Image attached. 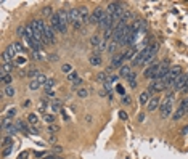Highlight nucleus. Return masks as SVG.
Returning <instances> with one entry per match:
<instances>
[{"label": "nucleus", "mask_w": 188, "mask_h": 159, "mask_svg": "<svg viewBox=\"0 0 188 159\" xmlns=\"http://www.w3.org/2000/svg\"><path fill=\"white\" fill-rule=\"evenodd\" d=\"M166 90V85H164L162 81H151V84L148 85V90L146 92L150 95H156V93H161Z\"/></svg>", "instance_id": "1"}, {"label": "nucleus", "mask_w": 188, "mask_h": 159, "mask_svg": "<svg viewBox=\"0 0 188 159\" xmlns=\"http://www.w3.org/2000/svg\"><path fill=\"white\" fill-rule=\"evenodd\" d=\"M105 15H106V11L101 10V7H96L92 11V16H90V19H89V24H98V22L103 19Z\"/></svg>", "instance_id": "2"}, {"label": "nucleus", "mask_w": 188, "mask_h": 159, "mask_svg": "<svg viewBox=\"0 0 188 159\" xmlns=\"http://www.w3.org/2000/svg\"><path fill=\"white\" fill-rule=\"evenodd\" d=\"M159 63H153V64H150L145 69V72H143V76L146 77V79H151V81H155L156 79V76H158V71H159Z\"/></svg>", "instance_id": "3"}, {"label": "nucleus", "mask_w": 188, "mask_h": 159, "mask_svg": "<svg viewBox=\"0 0 188 159\" xmlns=\"http://www.w3.org/2000/svg\"><path fill=\"white\" fill-rule=\"evenodd\" d=\"M114 22H116V21H114V18H113V15H108V13H106V15L103 16V19L98 22V26L101 27V29L106 31V29H110V27L114 26Z\"/></svg>", "instance_id": "4"}, {"label": "nucleus", "mask_w": 188, "mask_h": 159, "mask_svg": "<svg viewBox=\"0 0 188 159\" xmlns=\"http://www.w3.org/2000/svg\"><path fill=\"white\" fill-rule=\"evenodd\" d=\"M183 88H188V74H182L174 85V90H179V92H182Z\"/></svg>", "instance_id": "5"}, {"label": "nucleus", "mask_w": 188, "mask_h": 159, "mask_svg": "<svg viewBox=\"0 0 188 159\" xmlns=\"http://www.w3.org/2000/svg\"><path fill=\"white\" fill-rule=\"evenodd\" d=\"M159 112H161V117L166 119L170 116V112H172V103L170 101H164V103L159 106Z\"/></svg>", "instance_id": "6"}, {"label": "nucleus", "mask_w": 188, "mask_h": 159, "mask_svg": "<svg viewBox=\"0 0 188 159\" xmlns=\"http://www.w3.org/2000/svg\"><path fill=\"white\" fill-rule=\"evenodd\" d=\"M29 26L32 27V31H34V32H39V34H44V31L47 29V26L44 24V21H42V19H32Z\"/></svg>", "instance_id": "7"}, {"label": "nucleus", "mask_w": 188, "mask_h": 159, "mask_svg": "<svg viewBox=\"0 0 188 159\" xmlns=\"http://www.w3.org/2000/svg\"><path fill=\"white\" fill-rule=\"evenodd\" d=\"M122 8H124V3L122 2H111L110 5H108V8H106V13L108 15H114L116 11L122 10Z\"/></svg>", "instance_id": "8"}, {"label": "nucleus", "mask_w": 188, "mask_h": 159, "mask_svg": "<svg viewBox=\"0 0 188 159\" xmlns=\"http://www.w3.org/2000/svg\"><path fill=\"white\" fill-rule=\"evenodd\" d=\"M82 22V18H81V11H79V8H71L69 10V22L71 24H74V22Z\"/></svg>", "instance_id": "9"}, {"label": "nucleus", "mask_w": 188, "mask_h": 159, "mask_svg": "<svg viewBox=\"0 0 188 159\" xmlns=\"http://www.w3.org/2000/svg\"><path fill=\"white\" fill-rule=\"evenodd\" d=\"M79 11H81V18H82V22H85V24H89V19H90V15L89 13V8L87 7H79Z\"/></svg>", "instance_id": "10"}, {"label": "nucleus", "mask_w": 188, "mask_h": 159, "mask_svg": "<svg viewBox=\"0 0 188 159\" xmlns=\"http://www.w3.org/2000/svg\"><path fill=\"white\" fill-rule=\"evenodd\" d=\"M124 61H125L124 55H116V56H113V58H111V66L113 67H119Z\"/></svg>", "instance_id": "11"}, {"label": "nucleus", "mask_w": 188, "mask_h": 159, "mask_svg": "<svg viewBox=\"0 0 188 159\" xmlns=\"http://www.w3.org/2000/svg\"><path fill=\"white\" fill-rule=\"evenodd\" d=\"M58 16H60V19L63 21V22H69V10H64V8H60L58 11Z\"/></svg>", "instance_id": "12"}, {"label": "nucleus", "mask_w": 188, "mask_h": 159, "mask_svg": "<svg viewBox=\"0 0 188 159\" xmlns=\"http://www.w3.org/2000/svg\"><path fill=\"white\" fill-rule=\"evenodd\" d=\"M159 108V96H153L148 103V111H156Z\"/></svg>", "instance_id": "13"}, {"label": "nucleus", "mask_w": 188, "mask_h": 159, "mask_svg": "<svg viewBox=\"0 0 188 159\" xmlns=\"http://www.w3.org/2000/svg\"><path fill=\"white\" fill-rule=\"evenodd\" d=\"M185 114H186V109H185L183 106H179V109L175 111V112H174V116H172V121H174V122H175V121H179V119H182Z\"/></svg>", "instance_id": "14"}, {"label": "nucleus", "mask_w": 188, "mask_h": 159, "mask_svg": "<svg viewBox=\"0 0 188 159\" xmlns=\"http://www.w3.org/2000/svg\"><path fill=\"white\" fill-rule=\"evenodd\" d=\"M5 53H7L8 56H10V58L11 60H16V56H18V55H16V50H15V47H13V43H11V45H8V47L7 48H5Z\"/></svg>", "instance_id": "15"}, {"label": "nucleus", "mask_w": 188, "mask_h": 159, "mask_svg": "<svg viewBox=\"0 0 188 159\" xmlns=\"http://www.w3.org/2000/svg\"><path fill=\"white\" fill-rule=\"evenodd\" d=\"M89 63L92 64V66H100V64H101V56H100V55H95V53H93V55L89 58Z\"/></svg>", "instance_id": "16"}, {"label": "nucleus", "mask_w": 188, "mask_h": 159, "mask_svg": "<svg viewBox=\"0 0 188 159\" xmlns=\"http://www.w3.org/2000/svg\"><path fill=\"white\" fill-rule=\"evenodd\" d=\"M13 63H7V64H2V74L0 76H7V74H11V71H13Z\"/></svg>", "instance_id": "17"}, {"label": "nucleus", "mask_w": 188, "mask_h": 159, "mask_svg": "<svg viewBox=\"0 0 188 159\" xmlns=\"http://www.w3.org/2000/svg\"><path fill=\"white\" fill-rule=\"evenodd\" d=\"M0 82H2L5 87H8V85H11V82H13V76L11 74H7V76H0Z\"/></svg>", "instance_id": "18"}, {"label": "nucleus", "mask_w": 188, "mask_h": 159, "mask_svg": "<svg viewBox=\"0 0 188 159\" xmlns=\"http://www.w3.org/2000/svg\"><path fill=\"white\" fill-rule=\"evenodd\" d=\"M13 145V137L11 135H5L2 138V148H7V146H11Z\"/></svg>", "instance_id": "19"}, {"label": "nucleus", "mask_w": 188, "mask_h": 159, "mask_svg": "<svg viewBox=\"0 0 188 159\" xmlns=\"http://www.w3.org/2000/svg\"><path fill=\"white\" fill-rule=\"evenodd\" d=\"M3 96H7V98H11V96H15V88L8 85V87L3 88Z\"/></svg>", "instance_id": "20"}, {"label": "nucleus", "mask_w": 188, "mask_h": 159, "mask_svg": "<svg viewBox=\"0 0 188 159\" xmlns=\"http://www.w3.org/2000/svg\"><path fill=\"white\" fill-rule=\"evenodd\" d=\"M101 42H103V39H100L98 36H92V37H90V43H92L95 48H96V47H100Z\"/></svg>", "instance_id": "21"}, {"label": "nucleus", "mask_w": 188, "mask_h": 159, "mask_svg": "<svg viewBox=\"0 0 188 159\" xmlns=\"http://www.w3.org/2000/svg\"><path fill=\"white\" fill-rule=\"evenodd\" d=\"M130 67L129 66H121V71H119V77H127L130 74Z\"/></svg>", "instance_id": "22"}, {"label": "nucleus", "mask_w": 188, "mask_h": 159, "mask_svg": "<svg viewBox=\"0 0 188 159\" xmlns=\"http://www.w3.org/2000/svg\"><path fill=\"white\" fill-rule=\"evenodd\" d=\"M113 36H114V26L105 31V34H103V40H108V39H111Z\"/></svg>", "instance_id": "23"}, {"label": "nucleus", "mask_w": 188, "mask_h": 159, "mask_svg": "<svg viewBox=\"0 0 188 159\" xmlns=\"http://www.w3.org/2000/svg\"><path fill=\"white\" fill-rule=\"evenodd\" d=\"M5 130L8 132V135H11V137H13V135H16V132H18V127H16L15 124L11 122V124H10V126H8L7 129H5Z\"/></svg>", "instance_id": "24"}, {"label": "nucleus", "mask_w": 188, "mask_h": 159, "mask_svg": "<svg viewBox=\"0 0 188 159\" xmlns=\"http://www.w3.org/2000/svg\"><path fill=\"white\" fill-rule=\"evenodd\" d=\"M140 103L141 105H146V103H150V93L148 92H143L140 95Z\"/></svg>", "instance_id": "25"}, {"label": "nucleus", "mask_w": 188, "mask_h": 159, "mask_svg": "<svg viewBox=\"0 0 188 159\" xmlns=\"http://www.w3.org/2000/svg\"><path fill=\"white\" fill-rule=\"evenodd\" d=\"M27 121H29L31 126H36V124L39 122V117H37V114H34V112H31V114L27 116Z\"/></svg>", "instance_id": "26"}, {"label": "nucleus", "mask_w": 188, "mask_h": 159, "mask_svg": "<svg viewBox=\"0 0 188 159\" xmlns=\"http://www.w3.org/2000/svg\"><path fill=\"white\" fill-rule=\"evenodd\" d=\"M132 18H134V13H132V11H125V13L122 15V18L119 19V21H124L125 24H127V21H129V19H132Z\"/></svg>", "instance_id": "27"}, {"label": "nucleus", "mask_w": 188, "mask_h": 159, "mask_svg": "<svg viewBox=\"0 0 188 159\" xmlns=\"http://www.w3.org/2000/svg\"><path fill=\"white\" fill-rule=\"evenodd\" d=\"M50 109H52L53 112H56V111H60V109H61V105H60V101H58V100H55V101H53V103H52V105H50Z\"/></svg>", "instance_id": "28"}, {"label": "nucleus", "mask_w": 188, "mask_h": 159, "mask_svg": "<svg viewBox=\"0 0 188 159\" xmlns=\"http://www.w3.org/2000/svg\"><path fill=\"white\" fill-rule=\"evenodd\" d=\"M44 121L48 124V126H52V124H55V116L53 114H45L44 116Z\"/></svg>", "instance_id": "29"}, {"label": "nucleus", "mask_w": 188, "mask_h": 159, "mask_svg": "<svg viewBox=\"0 0 188 159\" xmlns=\"http://www.w3.org/2000/svg\"><path fill=\"white\" fill-rule=\"evenodd\" d=\"M77 96H79V98H87V96H89V90L79 88V90H77Z\"/></svg>", "instance_id": "30"}, {"label": "nucleus", "mask_w": 188, "mask_h": 159, "mask_svg": "<svg viewBox=\"0 0 188 159\" xmlns=\"http://www.w3.org/2000/svg\"><path fill=\"white\" fill-rule=\"evenodd\" d=\"M39 74H40V72H39V71L36 69V67H31V69L27 71V76H29V77H34V79H37Z\"/></svg>", "instance_id": "31"}, {"label": "nucleus", "mask_w": 188, "mask_h": 159, "mask_svg": "<svg viewBox=\"0 0 188 159\" xmlns=\"http://www.w3.org/2000/svg\"><path fill=\"white\" fill-rule=\"evenodd\" d=\"M79 79V74H77V71H72L71 74H68V81H71V82H76Z\"/></svg>", "instance_id": "32"}, {"label": "nucleus", "mask_w": 188, "mask_h": 159, "mask_svg": "<svg viewBox=\"0 0 188 159\" xmlns=\"http://www.w3.org/2000/svg\"><path fill=\"white\" fill-rule=\"evenodd\" d=\"M36 81H37L39 84H40V85H45V84H47V81H48V79H47V76H44V74H39Z\"/></svg>", "instance_id": "33"}, {"label": "nucleus", "mask_w": 188, "mask_h": 159, "mask_svg": "<svg viewBox=\"0 0 188 159\" xmlns=\"http://www.w3.org/2000/svg\"><path fill=\"white\" fill-rule=\"evenodd\" d=\"M61 69H63V72H64V74H71V72H72V66L68 64V63H64Z\"/></svg>", "instance_id": "34"}, {"label": "nucleus", "mask_w": 188, "mask_h": 159, "mask_svg": "<svg viewBox=\"0 0 188 159\" xmlns=\"http://www.w3.org/2000/svg\"><path fill=\"white\" fill-rule=\"evenodd\" d=\"M11 151H13V145H11V146H7V148H3V151H2V156H3V157L10 156V154H11Z\"/></svg>", "instance_id": "35"}, {"label": "nucleus", "mask_w": 188, "mask_h": 159, "mask_svg": "<svg viewBox=\"0 0 188 159\" xmlns=\"http://www.w3.org/2000/svg\"><path fill=\"white\" fill-rule=\"evenodd\" d=\"M42 13H44L45 16H50V18H52V16L55 15L53 11H52V7H45V8L42 10Z\"/></svg>", "instance_id": "36"}, {"label": "nucleus", "mask_w": 188, "mask_h": 159, "mask_svg": "<svg viewBox=\"0 0 188 159\" xmlns=\"http://www.w3.org/2000/svg\"><path fill=\"white\" fill-rule=\"evenodd\" d=\"M24 63H26V58H23V56H16V60H15L16 66H23Z\"/></svg>", "instance_id": "37"}, {"label": "nucleus", "mask_w": 188, "mask_h": 159, "mask_svg": "<svg viewBox=\"0 0 188 159\" xmlns=\"http://www.w3.org/2000/svg\"><path fill=\"white\" fill-rule=\"evenodd\" d=\"M13 47H15V50H16V53H23V52H24V48H23V45H21L19 42H15Z\"/></svg>", "instance_id": "38"}, {"label": "nucleus", "mask_w": 188, "mask_h": 159, "mask_svg": "<svg viewBox=\"0 0 188 159\" xmlns=\"http://www.w3.org/2000/svg\"><path fill=\"white\" fill-rule=\"evenodd\" d=\"M106 77H108V74H106V72H100V74H98V76H96V79H98V81H100V82H103V84H105V82L108 81V79H106Z\"/></svg>", "instance_id": "39"}, {"label": "nucleus", "mask_w": 188, "mask_h": 159, "mask_svg": "<svg viewBox=\"0 0 188 159\" xmlns=\"http://www.w3.org/2000/svg\"><path fill=\"white\" fill-rule=\"evenodd\" d=\"M116 47H117V43L116 42H110V45H108V52H110V53H114V50H116Z\"/></svg>", "instance_id": "40"}, {"label": "nucleus", "mask_w": 188, "mask_h": 159, "mask_svg": "<svg viewBox=\"0 0 188 159\" xmlns=\"http://www.w3.org/2000/svg\"><path fill=\"white\" fill-rule=\"evenodd\" d=\"M29 88H31V90H39V88H40V84H39L37 81H32V82L29 84Z\"/></svg>", "instance_id": "41"}, {"label": "nucleus", "mask_w": 188, "mask_h": 159, "mask_svg": "<svg viewBox=\"0 0 188 159\" xmlns=\"http://www.w3.org/2000/svg\"><path fill=\"white\" fill-rule=\"evenodd\" d=\"M15 116H16V109H15V108H10V109L7 111V117L11 119V117H15Z\"/></svg>", "instance_id": "42"}, {"label": "nucleus", "mask_w": 188, "mask_h": 159, "mask_svg": "<svg viewBox=\"0 0 188 159\" xmlns=\"http://www.w3.org/2000/svg\"><path fill=\"white\" fill-rule=\"evenodd\" d=\"M60 127L56 126V124H52V126H48V133H53V132H58Z\"/></svg>", "instance_id": "43"}, {"label": "nucleus", "mask_w": 188, "mask_h": 159, "mask_svg": "<svg viewBox=\"0 0 188 159\" xmlns=\"http://www.w3.org/2000/svg\"><path fill=\"white\" fill-rule=\"evenodd\" d=\"M135 77H137V72H134V71H132V72H130V74H129L127 77H125V79H127V84H129V82H132V81H135Z\"/></svg>", "instance_id": "44"}, {"label": "nucleus", "mask_w": 188, "mask_h": 159, "mask_svg": "<svg viewBox=\"0 0 188 159\" xmlns=\"http://www.w3.org/2000/svg\"><path fill=\"white\" fill-rule=\"evenodd\" d=\"M122 103H124V105H130V103H132V98H130L129 95H124V96H122Z\"/></svg>", "instance_id": "45"}, {"label": "nucleus", "mask_w": 188, "mask_h": 159, "mask_svg": "<svg viewBox=\"0 0 188 159\" xmlns=\"http://www.w3.org/2000/svg\"><path fill=\"white\" fill-rule=\"evenodd\" d=\"M81 85H82V79H81V77H79V79H77V81H76V82H74V84H72V90H76V88H79V87H81Z\"/></svg>", "instance_id": "46"}, {"label": "nucleus", "mask_w": 188, "mask_h": 159, "mask_svg": "<svg viewBox=\"0 0 188 159\" xmlns=\"http://www.w3.org/2000/svg\"><path fill=\"white\" fill-rule=\"evenodd\" d=\"M119 119H121V121H127V119H129L127 112H125V111H119Z\"/></svg>", "instance_id": "47"}, {"label": "nucleus", "mask_w": 188, "mask_h": 159, "mask_svg": "<svg viewBox=\"0 0 188 159\" xmlns=\"http://www.w3.org/2000/svg\"><path fill=\"white\" fill-rule=\"evenodd\" d=\"M53 85H55V81H53V79H48V81H47V84H45L44 87H45V88H52Z\"/></svg>", "instance_id": "48"}, {"label": "nucleus", "mask_w": 188, "mask_h": 159, "mask_svg": "<svg viewBox=\"0 0 188 159\" xmlns=\"http://www.w3.org/2000/svg\"><path fill=\"white\" fill-rule=\"evenodd\" d=\"M61 151H63V148H61L60 145H55L53 146V154H58V153H61Z\"/></svg>", "instance_id": "49"}, {"label": "nucleus", "mask_w": 188, "mask_h": 159, "mask_svg": "<svg viewBox=\"0 0 188 159\" xmlns=\"http://www.w3.org/2000/svg\"><path fill=\"white\" fill-rule=\"evenodd\" d=\"M23 31H26V27H23V26H19L18 27V31H16V34H18V36L21 37V36H24V32H23Z\"/></svg>", "instance_id": "50"}, {"label": "nucleus", "mask_w": 188, "mask_h": 159, "mask_svg": "<svg viewBox=\"0 0 188 159\" xmlns=\"http://www.w3.org/2000/svg\"><path fill=\"white\" fill-rule=\"evenodd\" d=\"M116 90H117V93H121L122 96L125 95V92H124V87H122V85H117V87H116Z\"/></svg>", "instance_id": "51"}, {"label": "nucleus", "mask_w": 188, "mask_h": 159, "mask_svg": "<svg viewBox=\"0 0 188 159\" xmlns=\"http://www.w3.org/2000/svg\"><path fill=\"white\" fill-rule=\"evenodd\" d=\"M27 156H29V153L24 151V153H21V154L18 156V159H27Z\"/></svg>", "instance_id": "52"}, {"label": "nucleus", "mask_w": 188, "mask_h": 159, "mask_svg": "<svg viewBox=\"0 0 188 159\" xmlns=\"http://www.w3.org/2000/svg\"><path fill=\"white\" fill-rule=\"evenodd\" d=\"M117 79H119V76H111L110 79H108V81H110L111 84H114V82H117Z\"/></svg>", "instance_id": "53"}, {"label": "nucleus", "mask_w": 188, "mask_h": 159, "mask_svg": "<svg viewBox=\"0 0 188 159\" xmlns=\"http://www.w3.org/2000/svg\"><path fill=\"white\" fill-rule=\"evenodd\" d=\"M31 133H32V135H39V129L32 126V127H31Z\"/></svg>", "instance_id": "54"}, {"label": "nucleus", "mask_w": 188, "mask_h": 159, "mask_svg": "<svg viewBox=\"0 0 188 159\" xmlns=\"http://www.w3.org/2000/svg\"><path fill=\"white\" fill-rule=\"evenodd\" d=\"M58 58H60V56H58V55H56V53H53V55H50V60H52V61H58Z\"/></svg>", "instance_id": "55"}, {"label": "nucleus", "mask_w": 188, "mask_h": 159, "mask_svg": "<svg viewBox=\"0 0 188 159\" xmlns=\"http://www.w3.org/2000/svg\"><path fill=\"white\" fill-rule=\"evenodd\" d=\"M137 119H138V122L145 121V114H143V112H140V114H138V117H137Z\"/></svg>", "instance_id": "56"}, {"label": "nucleus", "mask_w": 188, "mask_h": 159, "mask_svg": "<svg viewBox=\"0 0 188 159\" xmlns=\"http://www.w3.org/2000/svg\"><path fill=\"white\" fill-rule=\"evenodd\" d=\"M182 135H188V126H185L183 129H182Z\"/></svg>", "instance_id": "57"}, {"label": "nucleus", "mask_w": 188, "mask_h": 159, "mask_svg": "<svg viewBox=\"0 0 188 159\" xmlns=\"http://www.w3.org/2000/svg\"><path fill=\"white\" fill-rule=\"evenodd\" d=\"M42 159H58L55 154H48V156H45V157H42Z\"/></svg>", "instance_id": "58"}, {"label": "nucleus", "mask_w": 188, "mask_h": 159, "mask_svg": "<svg viewBox=\"0 0 188 159\" xmlns=\"http://www.w3.org/2000/svg\"><path fill=\"white\" fill-rule=\"evenodd\" d=\"M36 157H45L42 151H36Z\"/></svg>", "instance_id": "59"}, {"label": "nucleus", "mask_w": 188, "mask_h": 159, "mask_svg": "<svg viewBox=\"0 0 188 159\" xmlns=\"http://www.w3.org/2000/svg\"><path fill=\"white\" fill-rule=\"evenodd\" d=\"M129 85H130V87H132V88H137V81H132V82H129Z\"/></svg>", "instance_id": "60"}]
</instances>
